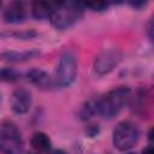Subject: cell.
<instances>
[{"mask_svg": "<svg viewBox=\"0 0 154 154\" xmlns=\"http://www.w3.org/2000/svg\"><path fill=\"white\" fill-rule=\"evenodd\" d=\"M138 137L140 131L137 126L130 120H123L119 122L113 129L112 142L118 150L126 152L136 146Z\"/></svg>", "mask_w": 154, "mask_h": 154, "instance_id": "5b68a950", "label": "cell"}, {"mask_svg": "<svg viewBox=\"0 0 154 154\" xmlns=\"http://www.w3.org/2000/svg\"><path fill=\"white\" fill-rule=\"evenodd\" d=\"M30 143H31L32 149L37 153H46L51 149V146H52V141L49 136L42 131L34 132L30 138Z\"/></svg>", "mask_w": 154, "mask_h": 154, "instance_id": "8fae6325", "label": "cell"}, {"mask_svg": "<svg viewBox=\"0 0 154 154\" xmlns=\"http://www.w3.org/2000/svg\"><path fill=\"white\" fill-rule=\"evenodd\" d=\"M0 102H1V95H0Z\"/></svg>", "mask_w": 154, "mask_h": 154, "instance_id": "d6986e66", "label": "cell"}, {"mask_svg": "<svg viewBox=\"0 0 154 154\" xmlns=\"http://www.w3.org/2000/svg\"><path fill=\"white\" fill-rule=\"evenodd\" d=\"M53 11V4L46 1H35L31 4V14L35 19H49Z\"/></svg>", "mask_w": 154, "mask_h": 154, "instance_id": "7c38bea8", "label": "cell"}, {"mask_svg": "<svg viewBox=\"0 0 154 154\" xmlns=\"http://www.w3.org/2000/svg\"><path fill=\"white\" fill-rule=\"evenodd\" d=\"M28 154H41V153H37V152H35V150H34V152H29Z\"/></svg>", "mask_w": 154, "mask_h": 154, "instance_id": "ac0fdd59", "label": "cell"}, {"mask_svg": "<svg viewBox=\"0 0 154 154\" xmlns=\"http://www.w3.org/2000/svg\"><path fill=\"white\" fill-rule=\"evenodd\" d=\"M19 78V73L10 67H0V82H14Z\"/></svg>", "mask_w": 154, "mask_h": 154, "instance_id": "4fadbf2b", "label": "cell"}, {"mask_svg": "<svg viewBox=\"0 0 154 154\" xmlns=\"http://www.w3.org/2000/svg\"><path fill=\"white\" fill-rule=\"evenodd\" d=\"M77 71H78V64H77L76 53L71 49L65 51L60 55L58 65L55 67L53 85L59 88L70 87L77 77Z\"/></svg>", "mask_w": 154, "mask_h": 154, "instance_id": "3957f363", "label": "cell"}, {"mask_svg": "<svg viewBox=\"0 0 154 154\" xmlns=\"http://www.w3.org/2000/svg\"><path fill=\"white\" fill-rule=\"evenodd\" d=\"M123 59V52L117 47H109L100 52L93 64L94 72L99 76H103L113 71Z\"/></svg>", "mask_w": 154, "mask_h": 154, "instance_id": "8992f818", "label": "cell"}, {"mask_svg": "<svg viewBox=\"0 0 154 154\" xmlns=\"http://www.w3.org/2000/svg\"><path fill=\"white\" fill-rule=\"evenodd\" d=\"M0 7H1V2H0Z\"/></svg>", "mask_w": 154, "mask_h": 154, "instance_id": "44dd1931", "label": "cell"}, {"mask_svg": "<svg viewBox=\"0 0 154 154\" xmlns=\"http://www.w3.org/2000/svg\"><path fill=\"white\" fill-rule=\"evenodd\" d=\"M83 6H84V8L88 7V8L93 10V11L100 12V11L107 10L108 6H109V4L108 2H87V4H83Z\"/></svg>", "mask_w": 154, "mask_h": 154, "instance_id": "5bb4252c", "label": "cell"}, {"mask_svg": "<svg viewBox=\"0 0 154 154\" xmlns=\"http://www.w3.org/2000/svg\"><path fill=\"white\" fill-rule=\"evenodd\" d=\"M129 154H134V153H129Z\"/></svg>", "mask_w": 154, "mask_h": 154, "instance_id": "ffe728a7", "label": "cell"}, {"mask_svg": "<svg viewBox=\"0 0 154 154\" xmlns=\"http://www.w3.org/2000/svg\"><path fill=\"white\" fill-rule=\"evenodd\" d=\"M142 154H154V149H153L152 144L147 146V147H146V148L142 150Z\"/></svg>", "mask_w": 154, "mask_h": 154, "instance_id": "9a60e30c", "label": "cell"}, {"mask_svg": "<svg viewBox=\"0 0 154 154\" xmlns=\"http://www.w3.org/2000/svg\"><path fill=\"white\" fill-rule=\"evenodd\" d=\"M32 105V95L28 89L18 88L16 89L10 100L11 109L16 114H25Z\"/></svg>", "mask_w": 154, "mask_h": 154, "instance_id": "52a82bcc", "label": "cell"}, {"mask_svg": "<svg viewBox=\"0 0 154 154\" xmlns=\"http://www.w3.org/2000/svg\"><path fill=\"white\" fill-rule=\"evenodd\" d=\"M48 154H67V153H66V152H64V150H61V149H54V150L49 152Z\"/></svg>", "mask_w": 154, "mask_h": 154, "instance_id": "e0dca14e", "label": "cell"}, {"mask_svg": "<svg viewBox=\"0 0 154 154\" xmlns=\"http://www.w3.org/2000/svg\"><path fill=\"white\" fill-rule=\"evenodd\" d=\"M25 78L28 82H30L31 84H34L38 88H48V87L53 85V81H52L51 76L41 69L29 70L25 73Z\"/></svg>", "mask_w": 154, "mask_h": 154, "instance_id": "30bf717a", "label": "cell"}, {"mask_svg": "<svg viewBox=\"0 0 154 154\" xmlns=\"http://www.w3.org/2000/svg\"><path fill=\"white\" fill-rule=\"evenodd\" d=\"M130 97H131L130 88L128 87L114 88L95 101V112L99 113L102 118L111 119L126 106Z\"/></svg>", "mask_w": 154, "mask_h": 154, "instance_id": "6da1fadb", "label": "cell"}, {"mask_svg": "<svg viewBox=\"0 0 154 154\" xmlns=\"http://www.w3.org/2000/svg\"><path fill=\"white\" fill-rule=\"evenodd\" d=\"M84 12V6L81 2L75 1H60L53 4V11L51 22L54 28L65 30L77 23Z\"/></svg>", "mask_w": 154, "mask_h": 154, "instance_id": "7a4b0ae2", "label": "cell"}, {"mask_svg": "<svg viewBox=\"0 0 154 154\" xmlns=\"http://www.w3.org/2000/svg\"><path fill=\"white\" fill-rule=\"evenodd\" d=\"M23 140L19 129L13 122L6 120L0 125V153L1 154H22Z\"/></svg>", "mask_w": 154, "mask_h": 154, "instance_id": "277c9868", "label": "cell"}, {"mask_svg": "<svg viewBox=\"0 0 154 154\" xmlns=\"http://www.w3.org/2000/svg\"><path fill=\"white\" fill-rule=\"evenodd\" d=\"M132 7H135V8H138V7H141V6H144L147 2H143V1H135V2H129Z\"/></svg>", "mask_w": 154, "mask_h": 154, "instance_id": "2e32d148", "label": "cell"}, {"mask_svg": "<svg viewBox=\"0 0 154 154\" xmlns=\"http://www.w3.org/2000/svg\"><path fill=\"white\" fill-rule=\"evenodd\" d=\"M26 17V7L25 4L19 2V1H13L11 2L4 11L2 18L6 23L10 24H18L24 22Z\"/></svg>", "mask_w": 154, "mask_h": 154, "instance_id": "ba28073f", "label": "cell"}, {"mask_svg": "<svg viewBox=\"0 0 154 154\" xmlns=\"http://www.w3.org/2000/svg\"><path fill=\"white\" fill-rule=\"evenodd\" d=\"M40 55L38 49H25V51H6L0 53V59L6 63H25L32 60Z\"/></svg>", "mask_w": 154, "mask_h": 154, "instance_id": "9c48e42d", "label": "cell"}]
</instances>
